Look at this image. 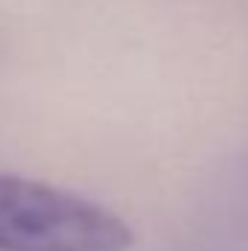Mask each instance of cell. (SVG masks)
I'll return each mask as SVG.
<instances>
[{
	"instance_id": "obj_1",
	"label": "cell",
	"mask_w": 248,
	"mask_h": 251,
	"mask_svg": "<svg viewBox=\"0 0 248 251\" xmlns=\"http://www.w3.org/2000/svg\"><path fill=\"white\" fill-rule=\"evenodd\" d=\"M120 213L79 193L0 173V251H125Z\"/></svg>"
}]
</instances>
